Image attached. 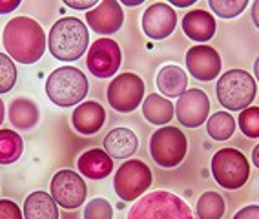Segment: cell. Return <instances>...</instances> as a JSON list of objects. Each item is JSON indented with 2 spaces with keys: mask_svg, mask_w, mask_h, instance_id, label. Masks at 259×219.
<instances>
[{
  "mask_svg": "<svg viewBox=\"0 0 259 219\" xmlns=\"http://www.w3.org/2000/svg\"><path fill=\"white\" fill-rule=\"evenodd\" d=\"M234 219H259V205H246L237 210Z\"/></svg>",
  "mask_w": 259,
  "mask_h": 219,
  "instance_id": "d6a6232c",
  "label": "cell"
},
{
  "mask_svg": "<svg viewBox=\"0 0 259 219\" xmlns=\"http://www.w3.org/2000/svg\"><path fill=\"white\" fill-rule=\"evenodd\" d=\"M239 130L250 139H259V106H248L237 117Z\"/></svg>",
  "mask_w": 259,
  "mask_h": 219,
  "instance_id": "83f0119b",
  "label": "cell"
},
{
  "mask_svg": "<svg viewBox=\"0 0 259 219\" xmlns=\"http://www.w3.org/2000/svg\"><path fill=\"white\" fill-rule=\"evenodd\" d=\"M144 35L152 40H164L174 33L177 26V13L166 2L150 4L141 19Z\"/></svg>",
  "mask_w": 259,
  "mask_h": 219,
  "instance_id": "5bb4252c",
  "label": "cell"
},
{
  "mask_svg": "<svg viewBox=\"0 0 259 219\" xmlns=\"http://www.w3.org/2000/svg\"><path fill=\"white\" fill-rule=\"evenodd\" d=\"M20 6V0H0V15L13 13Z\"/></svg>",
  "mask_w": 259,
  "mask_h": 219,
  "instance_id": "836d02e7",
  "label": "cell"
},
{
  "mask_svg": "<svg viewBox=\"0 0 259 219\" xmlns=\"http://www.w3.org/2000/svg\"><path fill=\"white\" fill-rule=\"evenodd\" d=\"M237 121L230 112H215L206 121V132L213 141H228L236 134Z\"/></svg>",
  "mask_w": 259,
  "mask_h": 219,
  "instance_id": "cb8c5ba5",
  "label": "cell"
},
{
  "mask_svg": "<svg viewBox=\"0 0 259 219\" xmlns=\"http://www.w3.org/2000/svg\"><path fill=\"white\" fill-rule=\"evenodd\" d=\"M8 119L13 124L15 130L29 132L40 121V110L37 103L29 97H17L11 101L8 110Z\"/></svg>",
  "mask_w": 259,
  "mask_h": 219,
  "instance_id": "ffe728a7",
  "label": "cell"
},
{
  "mask_svg": "<svg viewBox=\"0 0 259 219\" xmlns=\"http://www.w3.org/2000/svg\"><path fill=\"white\" fill-rule=\"evenodd\" d=\"M188 154V139L176 126H161L150 137V155L159 166L176 168Z\"/></svg>",
  "mask_w": 259,
  "mask_h": 219,
  "instance_id": "52a82bcc",
  "label": "cell"
},
{
  "mask_svg": "<svg viewBox=\"0 0 259 219\" xmlns=\"http://www.w3.org/2000/svg\"><path fill=\"white\" fill-rule=\"evenodd\" d=\"M86 24L99 35H113L124 24L122 6L117 0H102L86 13Z\"/></svg>",
  "mask_w": 259,
  "mask_h": 219,
  "instance_id": "9a60e30c",
  "label": "cell"
},
{
  "mask_svg": "<svg viewBox=\"0 0 259 219\" xmlns=\"http://www.w3.org/2000/svg\"><path fill=\"white\" fill-rule=\"evenodd\" d=\"M120 64H122V52L113 38L101 37L90 44V50L86 53V66L90 73L99 79H110L119 71Z\"/></svg>",
  "mask_w": 259,
  "mask_h": 219,
  "instance_id": "30bf717a",
  "label": "cell"
},
{
  "mask_svg": "<svg viewBox=\"0 0 259 219\" xmlns=\"http://www.w3.org/2000/svg\"><path fill=\"white\" fill-rule=\"evenodd\" d=\"M24 152L22 137L13 130H0V164H13Z\"/></svg>",
  "mask_w": 259,
  "mask_h": 219,
  "instance_id": "484cf974",
  "label": "cell"
},
{
  "mask_svg": "<svg viewBox=\"0 0 259 219\" xmlns=\"http://www.w3.org/2000/svg\"><path fill=\"white\" fill-rule=\"evenodd\" d=\"M50 192L59 206L66 210H75L86 203L88 187L82 176H79L73 170H59L51 178Z\"/></svg>",
  "mask_w": 259,
  "mask_h": 219,
  "instance_id": "8fae6325",
  "label": "cell"
},
{
  "mask_svg": "<svg viewBox=\"0 0 259 219\" xmlns=\"http://www.w3.org/2000/svg\"><path fill=\"white\" fill-rule=\"evenodd\" d=\"M77 168L80 176L93 181L106 179L113 172V159L101 148L86 150L79 159H77Z\"/></svg>",
  "mask_w": 259,
  "mask_h": 219,
  "instance_id": "ac0fdd59",
  "label": "cell"
},
{
  "mask_svg": "<svg viewBox=\"0 0 259 219\" xmlns=\"http://www.w3.org/2000/svg\"><path fill=\"white\" fill-rule=\"evenodd\" d=\"M6 53L20 64H35L48 48L46 33L31 17H13L2 31Z\"/></svg>",
  "mask_w": 259,
  "mask_h": 219,
  "instance_id": "6da1fadb",
  "label": "cell"
},
{
  "mask_svg": "<svg viewBox=\"0 0 259 219\" xmlns=\"http://www.w3.org/2000/svg\"><path fill=\"white\" fill-rule=\"evenodd\" d=\"M185 61L188 73L194 79L203 80V82L218 79V75L221 73V55L215 48L208 46V44H194L192 48H188Z\"/></svg>",
  "mask_w": 259,
  "mask_h": 219,
  "instance_id": "4fadbf2b",
  "label": "cell"
},
{
  "mask_svg": "<svg viewBox=\"0 0 259 219\" xmlns=\"http://www.w3.org/2000/svg\"><path fill=\"white\" fill-rule=\"evenodd\" d=\"M4 117H6V106H4V101L0 99V124L4 122Z\"/></svg>",
  "mask_w": 259,
  "mask_h": 219,
  "instance_id": "f35d334b",
  "label": "cell"
},
{
  "mask_svg": "<svg viewBox=\"0 0 259 219\" xmlns=\"http://www.w3.org/2000/svg\"><path fill=\"white\" fill-rule=\"evenodd\" d=\"M208 8L219 19H236L248 8V0H208Z\"/></svg>",
  "mask_w": 259,
  "mask_h": 219,
  "instance_id": "4316f807",
  "label": "cell"
},
{
  "mask_svg": "<svg viewBox=\"0 0 259 219\" xmlns=\"http://www.w3.org/2000/svg\"><path fill=\"white\" fill-rule=\"evenodd\" d=\"M257 94V82L248 71L245 70H228L221 73L215 86V95L223 108L230 112H243L254 103Z\"/></svg>",
  "mask_w": 259,
  "mask_h": 219,
  "instance_id": "5b68a950",
  "label": "cell"
},
{
  "mask_svg": "<svg viewBox=\"0 0 259 219\" xmlns=\"http://www.w3.org/2000/svg\"><path fill=\"white\" fill-rule=\"evenodd\" d=\"M159 94L166 99H179L188 90V73L177 64L162 66L157 73Z\"/></svg>",
  "mask_w": 259,
  "mask_h": 219,
  "instance_id": "44dd1931",
  "label": "cell"
},
{
  "mask_svg": "<svg viewBox=\"0 0 259 219\" xmlns=\"http://www.w3.org/2000/svg\"><path fill=\"white\" fill-rule=\"evenodd\" d=\"M143 4V0H122L120 6H141Z\"/></svg>",
  "mask_w": 259,
  "mask_h": 219,
  "instance_id": "74e56055",
  "label": "cell"
},
{
  "mask_svg": "<svg viewBox=\"0 0 259 219\" xmlns=\"http://www.w3.org/2000/svg\"><path fill=\"white\" fill-rule=\"evenodd\" d=\"M153 183V173L150 166L141 159H130L117 168L113 176V188L122 201H137L150 190Z\"/></svg>",
  "mask_w": 259,
  "mask_h": 219,
  "instance_id": "ba28073f",
  "label": "cell"
},
{
  "mask_svg": "<svg viewBox=\"0 0 259 219\" xmlns=\"http://www.w3.org/2000/svg\"><path fill=\"white\" fill-rule=\"evenodd\" d=\"M102 146L111 159H130L139 148V139L130 128H113L106 134Z\"/></svg>",
  "mask_w": 259,
  "mask_h": 219,
  "instance_id": "d6986e66",
  "label": "cell"
},
{
  "mask_svg": "<svg viewBox=\"0 0 259 219\" xmlns=\"http://www.w3.org/2000/svg\"><path fill=\"white\" fill-rule=\"evenodd\" d=\"M17 82V66L8 53H0V94H8Z\"/></svg>",
  "mask_w": 259,
  "mask_h": 219,
  "instance_id": "f1b7e54d",
  "label": "cell"
},
{
  "mask_svg": "<svg viewBox=\"0 0 259 219\" xmlns=\"http://www.w3.org/2000/svg\"><path fill=\"white\" fill-rule=\"evenodd\" d=\"M250 13H252V20H254L255 28L259 29V0H255L252 8H250Z\"/></svg>",
  "mask_w": 259,
  "mask_h": 219,
  "instance_id": "d590c367",
  "label": "cell"
},
{
  "mask_svg": "<svg viewBox=\"0 0 259 219\" xmlns=\"http://www.w3.org/2000/svg\"><path fill=\"white\" fill-rule=\"evenodd\" d=\"M254 79L259 82V57L255 59V62H254Z\"/></svg>",
  "mask_w": 259,
  "mask_h": 219,
  "instance_id": "ab89813d",
  "label": "cell"
},
{
  "mask_svg": "<svg viewBox=\"0 0 259 219\" xmlns=\"http://www.w3.org/2000/svg\"><path fill=\"white\" fill-rule=\"evenodd\" d=\"M106 122V110L97 101L80 103L71 113V126L80 136H95Z\"/></svg>",
  "mask_w": 259,
  "mask_h": 219,
  "instance_id": "e0dca14e",
  "label": "cell"
},
{
  "mask_svg": "<svg viewBox=\"0 0 259 219\" xmlns=\"http://www.w3.org/2000/svg\"><path fill=\"white\" fill-rule=\"evenodd\" d=\"M0 219H24V214L15 201L0 199Z\"/></svg>",
  "mask_w": 259,
  "mask_h": 219,
  "instance_id": "4dcf8cb0",
  "label": "cell"
},
{
  "mask_svg": "<svg viewBox=\"0 0 259 219\" xmlns=\"http://www.w3.org/2000/svg\"><path fill=\"white\" fill-rule=\"evenodd\" d=\"M143 115L144 119L150 122V124H155V126H168V122L174 119V112H176V108H174V103H171L170 99L162 97L159 94H150L144 97L143 101Z\"/></svg>",
  "mask_w": 259,
  "mask_h": 219,
  "instance_id": "603a6c76",
  "label": "cell"
},
{
  "mask_svg": "<svg viewBox=\"0 0 259 219\" xmlns=\"http://www.w3.org/2000/svg\"><path fill=\"white\" fill-rule=\"evenodd\" d=\"M99 2L97 0H64V6L71 8V10H77V11H92Z\"/></svg>",
  "mask_w": 259,
  "mask_h": 219,
  "instance_id": "1f68e13d",
  "label": "cell"
},
{
  "mask_svg": "<svg viewBox=\"0 0 259 219\" xmlns=\"http://www.w3.org/2000/svg\"><path fill=\"white\" fill-rule=\"evenodd\" d=\"M48 50L57 61L75 62L90 50V31L77 17L57 20L48 35Z\"/></svg>",
  "mask_w": 259,
  "mask_h": 219,
  "instance_id": "7a4b0ae2",
  "label": "cell"
},
{
  "mask_svg": "<svg viewBox=\"0 0 259 219\" xmlns=\"http://www.w3.org/2000/svg\"><path fill=\"white\" fill-rule=\"evenodd\" d=\"M126 219H195V215L188 203L177 194L155 190L135 201Z\"/></svg>",
  "mask_w": 259,
  "mask_h": 219,
  "instance_id": "3957f363",
  "label": "cell"
},
{
  "mask_svg": "<svg viewBox=\"0 0 259 219\" xmlns=\"http://www.w3.org/2000/svg\"><path fill=\"white\" fill-rule=\"evenodd\" d=\"M195 0H170V6L176 10V8H190V6H194Z\"/></svg>",
  "mask_w": 259,
  "mask_h": 219,
  "instance_id": "e575fe53",
  "label": "cell"
},
{
  "mask_svg": "<svg viewBox=\"0 0 259 219\" xmlns=\"http://www.w3.org/2000/svg\"><path fill=\"white\" fill-rule=\"evenodd\" d=\"M210 117V99L199 88H188L176 103V119L186 128H199Z\"/></svg>",
  "mask_w": 259,
  "mask_h": 219,
  "instance_id": "7c38bea8",
  "label": "cell"
},
{
  "mask_svg": "<svg viewBox=\"0 0 259 219\" xmlns=\"http://www.w3.org/2000/svg\"><path fill=\"white\" fill-rule=\"evenodd\" d=\"M212 178L225 190H239L250 178V161L236 148L218 150L210 163Z\"/></svg>",
  "mask_w": 259,
  "mask_h": 219,
  "instance_id": "8992f818",
  "label": "cell"
},
{
  "mask_svg": "<svg viewBox=\"0 0 259 219\" xmlns=\"http://www.w3.org/2000/svg\"><path fill=\"white\" fill-rule=\"evenodd\" d=\"M225 199L219 192H203V196L197 199V205H195V214L197 219H223L225 215Z\"/></svg>",
  "mask_w": 259,
  "mask_h": 219,
  "instance_id": "d4e9b609",
  "label": "cell"
},
{
  "mask_svg": "<svg viewBox=\"0 0 259 219\" xmlns=\"http://www.w3.org/2000/svg\"><path fill=\"white\" fill-rule=\"evenodd\" d=\"M84 219H113V208L110 201L95 197L84 208Z\"/></svg>",
  "mask_w": 259,
  "mask_h": 219,
  "instance_id": "f546056e",
  "label": "cell"
},
{
  "mask_svg": "<svg viewBox=\"0 0 259 219\" xmlns=\"http://www.w3.org/2000/svg\"><path fill=\"white\" fill-rule=\"evenodd\" d=\"M181 28H183V31H185V35L190 40L197 42V44H206L215 35L218 22H215V17L210 11L197 8V10L188 11L183 17Z\"/></svg>",
  "mask_w": 259,
  "mask_h": 219,
  "instance_id": "2e32d148",
  "label": "cell"
},
{
  "mask_svg": "<svg viewBox=\"0 0 259 219\" xmlns=\"http://www.w3.org/2000/svg\"><path fill=\"white\" fill-rule=\"evenodd\" d=\"M252 163H254V166L259 168V145H255L252 148Z\"/></svg>",
  "mask_w": 259,
  "mask_h": 219,
  "instance_id": "8d00e7d4",
  "label": "cell"
},
{
  "mask_svg": "<svg viewBox=\"0 0 259 219\" xmlns=\"http://www.w3.org/2000/svg\"><path fill=\"white\" fill-rule=\"evenodd\" d=\"M22 214L24 219H59V205L51 194L35 190L24 201Z\"/></svg>",
  "mask_w": 259,
  "mask_h": 219,
  "instance_id": "7402d4cb",
  "label": "cell"
},
{
  "mask_svg": "<svg viewBox=\"0 0 259 219\" xmlns=\"http://www.w3.org/2000/svg\"><path fill=\"white\" fill-rule=\"evenodd\" d=\"M90 92L86 75L75 66H60L50 73L46 80V95L60 108L79 106Z\"/></svg>",
  "mask_w": 259,
  "mask_h": 219,
  "instance_id": "277c9868",
  "label": "cell"
},
{
  "mask_svg": "<svg viewBox=\"0 0 259 219\" xmlns=\"http://www.w3.org/2000/svg\"><path fill=\"white\" fill-rule=\"evenodd\" d=\"M144 80L137 73L126 71L115 75L108 84L106 99L110 106L119 113L135 112L144 101Z\"/></svg>",
  "mask_w": 259,
  "mask_h": 219,
  "instance_id": "9c48e42d",
  "label": "cell"
}]
</instances>
